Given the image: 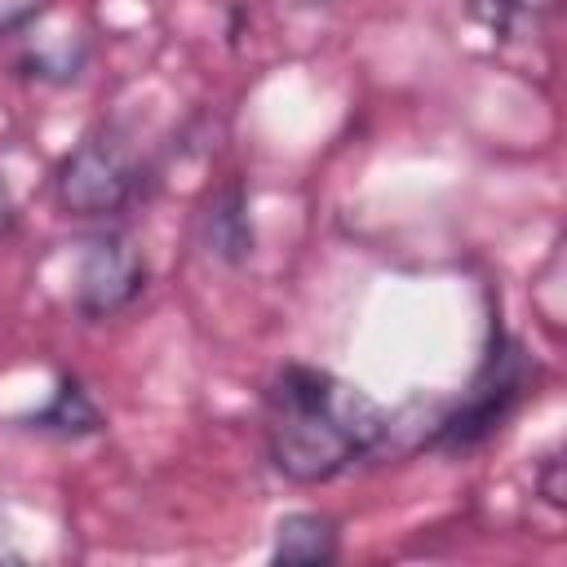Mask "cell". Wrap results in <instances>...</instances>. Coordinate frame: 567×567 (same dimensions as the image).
I'll return each instance as SVG.
<instances>
[{
	"label": "cell",
	"mask_w": 567,
	"mask_h": 567,
	"mask_svg": "<svg viewBox=\"0 0 567 567\" xmlns=\"http://www.w3.org/2000/svg\"><path fill=\"white\" fill-rule=\"evenodd\" d=\"M385 412L368 390L328 368L288 363L266 390V456L288 483H328L368 456Z\"/></svg>",
	"instance_id": "1"
},
{
	"label": "cell",
	"mask_w": 567,
	"mask_h": 567,
	"mask_svg": "<svg viewBox=\"0 0 567 567\" xmlns=\"http://www.w3.org/2000/svg\"><path fill=\"white\" fill-rule=\"evenodd\" d=\"M142 159L115 128H93L53 168V195L71 217H115L142 195Z\"/></svg>",
	"instance_id": "2"
},
{
	"label": "cell",
	"mask_w": 567,
	"mask_h": 567,
	"mask_svg": "<svg viewBox=\"0 0 567 567\" xmlns=\"http://www.w3.org/2000/svg\"><path fill=\"white\" fill-rule=\"evenodd\" d=\"M523 390H527V359H523V350L514 341H501L487 354L483 372L474 377L470 394L434 425V434L425 443L430 447H447V452H461V447L483 443L514 412V403L523 399Z\"/></svg>",
	"instance_id": "3"
},
{
	"label": "cell",
	"mask_w": 567,
	"mask_h": 567,
	"mask_svg": "<svg viewBox=\"0 0 567 567\" xmlns=\"http://www.w3.org/2000/svg\"><path fill=\"white\" fill-rule=\"evenodd\" d=\"M146 252L124 230H97L80 248L75 266V310L84 319H111L128 310L146 288Z\"/></svg>",
	"instance_id": "4"
},
{
	"label": "cell",
	"mask_w": 567,
	"mask_h": 567,
	"mask_svg": "<svg viewBox=\"0 0 567 567\" xmlns=\"http://www.w3.org/2000/svg\"><path fill=\"white\" fill-rule=\"evenodd\" d=\"M199 239L226 266H244L252 257L257 239H252V217H248V190H244L239 177L221 182L204 199V208H199Z\"/></svg>",
	"instance_id": "5"
},
{
	"label": "cell",
	"mask_w": 567,
	"mask_h": 567,
	"mask_svg": "<svg viewBox=\"0 0 567 567\" xmlns=\"http://www.w3.org/2000/svg\"><path fill=\"white\" fill-rule=\"evenodd\" d=\"M341 554V532L328 514H288L275 527V563L284 567H328Z\"/></svg>",
	"instance_id": "6"
},
{
	"label": "cell",
	"mask_w": 567,
	"mask_h": 567,
	"mask_svg": "<svg viewBox=\"0 0 567 567\" xmlns=\"http://www.w3.org/2000/svg\"><path fill=\"white\" fill-rule=\"evenodd\" d=\"M27 425L35 434H53V439H84V434L102 430V408L75 377H62L58 390L49 394V403L27 416Z\"/></svg>",
	"instance_id": "7"
},
{
	"label": "cell",
	"mask_w": 567,
	"mask_h": 567,
	"mask_svg": "<svg viewBox=\"0 0 567 567\" xmlns=\"http://www.w3.org/2000/svg\"><path fill=\"white\" fill-rule=\"evenodd\" d=\"M49 4H53V0H0V40L27 31L35 18L49 13Z\"/></svg>",
	"instance_id": "8"
},
{
	"label": "cell",
	"mask_w": 567,
	"mask_h": 567,
	"mask_svg": "<svg viewBox=\"0 0 567 567\" xmlns=\"http://www.w3.org/2000/svg\"><path fill=\"white\" fill-rule=\"evenodd\" d=\"M536 487H540V496H545L554 509H563L567 487H563V461H558V452H549V456L540 461V470H536Z\"/></svg>",
	"instance_id": "9"
},
{
	"label": "cell",
	"mask_w": 567,
	"mask_h": 567,
	"mask_svg": "<svg viewBox=\"0 0 567 567\" xmlns=\"http://www.w3.org/2000/svg\"><path fill=\"white\" fill-rule=\"evenodd\" d=\"M18 230V199L9 190V182L0 177V239H9Z\"/></svg>",
	"instance_id": "10"
}]
</instances>
